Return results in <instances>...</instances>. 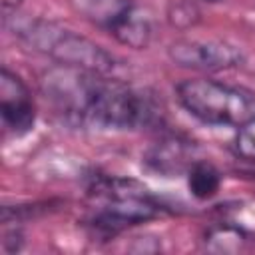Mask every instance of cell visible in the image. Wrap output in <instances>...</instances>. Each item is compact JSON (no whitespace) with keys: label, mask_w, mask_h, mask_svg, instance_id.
<instances>
[{"label":"cell","mask_w":255,"mask_h":255,"mask_svg":"<svg viewBox=\"0 0 255 255\" xmlns=\"http://www.w3.org/2000/svg\"><path fill=\"white\" fill-rule=\"evenodd\" d=\"M4 20L10 32L24 46L42 56H48L60 66L82 68L106 76H112L118 68L116 58L110 52H106L100 44L52 20L18 18L16 14L4 16Z\"/></svg>","instance_id":"1"},{"label":"cell","mask_w":255,"mask_h":255,"mask_svg":"<svg viewBox=\"0 0 255 255\" xmlns=\"http://www.w3.org/2000/svg\"><path fill=\"white\" fill-rule=\"evenodd\" d=\"M181 108L207 126L241 129L255 122V92L219 80L191 78L175 86Z\"/></svg>","instance_id":"2"},{"label":"cell","mask_w":255,"mask_h":255,"mask_svg":"<svg viewBox=\"0 0 255 255\" xmlns=\"http://www.w3.org/2000/svg\"><path fill=\"white\" fill-rule=\"evenodd\" d=\"M167 56L175 66L197 72H221L243 64V52L223 40H175Z\"/></svg>","instance_id":"3"},{"label":"cell","mask_w":255,"mask_h":255,"mask_svg":"<svg viewBox=\"0 0 255 255\" xmlns=\"http://www.w3.org/2000/svg\"><path fill=\"white\" fill-rule=\"evenodd\" d=\"M0 116L6 129L24 135L34 128L36 106L24 80L6 66L0 70Z\"/></svg>","instance_id":"4"},{"label":"cell","mask_w":255,"mask_h":255,"mask_svg":"<svg viewBox=\"0 0 255 255\" xmlns=\"http://www.w3.org/2000/svg\"><path fill=\"white\" fill-rule=\"evenodd\" d=\"M193 161L197 159H193V149L189 141H181L177 137L157 141L145 155L147 167L165 177H173L181 171H187Z\"/></svg>","instance_id":"5"},{"label":"cell","mask_w":255,"mask_h":255,"mask_svg":"<svg viewBox=\"0 0 255 255\" xmlns=\"http://www.w3.org/2000/svg\"><path fill=\"white\" fill-rule=\"evenodd\" d=\"M135 6L133 0H86V16L92 24L112 34Z\"/></svg>","instance_id":"6"},{"label":"cell","mask_w":255,"mask_h":255,"mask_svg":"<svg viewBox=\"0 0 255 255\" xmlns=\"http://www.w3.org/2000/svg\"><path fill=\"white\" fill-rule=\"evenodd\" d=\"M151 34H153V30H151V18L139 6H135L131 10V14L110 36H114L120 44H124L128 48L143 50V48L149 46Z\"/></svg>","instance_id":"7"},{"label":"cell","mask_w":255,"mask_h":255,"mask_svg":"<svg viewBox=\"0 0 255 255\" xmlns=\"http://www.w3.org/2000/svg\"><path fill=\"white\" fill-rule=\"evenodd\" d=\"M187 185L193 197L197 199H209L219 191L221 175L209 161H193L187 169Z\"/></svg>","instance_id":"8"},{"label":"cell","mask_w":255,"mask_h":255,"mask_svg":"<svg viewBox=\"0 0 255 255\" xmlns=\"http://www.w3.org/2000/svg\"><path fill=\"white\" fill-rule=\"evenodd\" d=\"M167 18L175 28H189L199 20V12L191 2H175L169 6Z\"/></svg>","instance_id":"9"},{"label":"cell","mask_w":255,"mask_h":255,"mask_svg":"<svg viewBox=\"0 0 255 255\" xmlns=\"http://www.w3.org/2000/svg\"><path fill=\"white\" fill-rule=\"evenodd\" d=\"M235 151L247 161H255V122L241 128L235 137Z\"/></svg>","instance_id":"10"},{"label":"cell","mask_w":255,"mask_h":255,"mask_svg":"<svg viewBox=\"0 0 255 255\" xmlns=\"http://www.w3.org/2000/svg\"><path fill=\"white\" fill-rule=\"evenodd\" d=\"M0 4H2V12H4V16H10V12H16V10L20 8L22 0H0Z\"/></svg>","instance_id":"11"},{"label":"cell","mask_w":255,"mask_h":255,"mask_svg":"<svg viewBox=\"0 0 255 255\" xmlns=\"http://www.w3.org/2000/svg\"><path fill=\"white\" fill-rule=\"evenodd\" d=\"M205 2H219V0H205Z\"/></svg>","instance_id":"12"}]
</instances>
